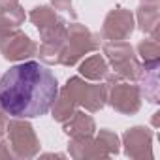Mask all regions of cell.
Returning a JSON list of instances; mask_svg holds the SVG:
<instances>
[{"label":"cell","instance_id":"obj_1","mask_svg":"<svg viewBox=\"0 0 160 160\" xmlns=\"http://www.w3.org/2000/svg\"><path fill=\"white\" fill-rule=\"evenodd\" d=\"M57 92V77L47 66L34 60L21 62L0 79V109L13 119H34L51 109Z\"/></svg>","mask_w":160,"mask_h":160},{"label":"cell","instance_id":"obj_8","mask_svg":"<svg viewBox=\"0 0 160 160\" xmlns=\"http://www.w3.org/2000/svg\"><path fill=\"white\" fill-rule=\"evenodd\" d=\"M139 55L145 58V62H152V60H158V43H156V40L152 38V40H145V42H141L139 43Z\"/></svg>","mask_w":160,"mask_h":160},{"label":"cell","instance_id":"obj_4","mask_svg":"<svg viewBox=\"0 0 160 160\" xmlns=\"http://www.w3.org/2000/svg\"><path fill=\"white\" fill-rule=\"evenodd\" d=\"M111 104H113V108H117L119 111H124V113H134V111H138V108H139V94H138V89L132 87V85L115 87L113 96H111Z\"/></svg>","mask_w":160,"mask_h":160},{"label":"cell","instance_id":"obj_10","mask_svg":"<svg viewBox=\"0 0 160 160\" xmlns=\"http://www.w3.org/2000/svg\"><path fill=\"white\" fill-rule=\"evenodd\" d=\"M145 2H151V4H156V0H145Z\"/></svg>","mask_w":160,"mask_h":160},{"label":"cell","instance_id":"obj_6","mask_svg":"<svg viewBox=\"0 0 160 160\" xmlns=\"http://www.w3.org/2000/svg\"><path fill=\"white\" fill-rule=\"evenodd\" d=\"M139 23H141V30L149 32L156 38V25H158V8L156 4H147L139 8Z\"/></svg>","mask_w":160,"mask_h":160},{"label":"cell","instance_id":"obj_5","mask_svg":"<svg viewBox=\"0 0 160 160\" xmlns=\"http://www.w3.org/2000/svg\"><path fill=\"white\" fill-rule=\"evenodd\" d=\"M145 72L138 73L141 75L143 79V92H145V98L152 104L158 102V60H152V62H145L143 66Z\"/></svg>","mask_w":160,"mask_h":160},{"label":"cell","instance_id":"obj_2","mask_svg":"<svg viewBox=\"0 0 160 160\" xmlns=\"http://www.w3.org/2000/svg\"><path fill=\"white\" fill-rule=\"evenodd\" d=\"M106 53L109 55V58L115 64V70H119L122 75L126 77H138V70L139 64L136 62L134 55H132V47L128 43H119V45H108Z\"/></svg>","mask_w":160,"mask_h":160},{"label":"cell","instance_id":"obj_7","mask_svg":"<svg viewBox=\"0 0 160 160\" xmlns=\"http://www.w3.org/2000/svg\"><path fill=\"white\" fill-rule=\"evenodd\" d=\"M81 73L98 79V77H102V75L106 73V64H104V60H102L100 57H92V58H89V60L81 66Z\"/></svg>","mask_w":160,"mask_h":160},{"label":"cell","instance_id":"obj_9","mask_svg":"<svg viewBox=\"0 0 160 160\" xmlns=\"http://www.w3.org/2000/svg\"><path fill=\"white\" fill-rule=\"evenodd\" d=\"M53 4H55V6H58V8H68L70 0H53Z\"/></svg>","mask_w":160,"mask_h":160},{"label":"cell","instance_id":"obj_3","mask_svg":"<svg viewBox=\"0 0 160 160\" xmlns=\"http://www.w3.org/2000/svg\"><path fill=\"white\" fill-rule=\"evenodd\" d=\"M134 28V23H132V15L128 12H111L108 21H106V27H104V34L111 40H124Z\"/></svg>","mask_w":160,"mask_h":160}]
</instances>
